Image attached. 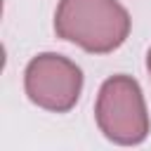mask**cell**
<instances>
[{"label":"cell","mask_w":151,"mask_h":151,"mask_svg":"<svg viewBox=\"0 0 151 151\" xmlns=\"http://www.w3.org/2000/svg\"><path fill=\"white\" fill-rule=\"evenodd\" d=\"M26 94L33 104L64 113L76 106L83 87L80 68L61 54H38L26 66Z\"/></svg>","instance_id":"obj_3"},{"label":"cell","mask_w":151,"mask_h":151,"mask_svg":"<svg viewBox=\"0 0 151 151\" xmlns=\"http://www.w3.org/2000/svg\"><path fill=\"white\" fill-rule=\"evenodd\" d=\"M146 66H149V73H151V50H149V59H146Z\"/></svg>","instance_id":"obj_4"},{"label":"cell","mask_w":151,"mask_h":151,"mask_svg":"<svg viewBox=\"0 0 151 151\" xmlns=\"http://www.w3.org/2000/svg\"><path fill=\"white\" fill-rule=\"evenodd\" d=\"M59 38L87 52L106 54L123 45L130 33V14L116 0H61L54 17Z\"/></svg>","instance_id":"obj_1"},{"label":"cell","mask_w":151,"mask_h":151,"mask_svg":"<svg viewBox=\"0 0 151 151\" xmlns=\"http://www.w3.org/2000/svg\"><path fill=\"white\" fill-rule=\"evenodd\" d=\"M94 113L101 132L118 144H139L149 134L144 97L130 76H113L101 85Z\"/></svg>","instance_id":"obj_2"}]
</instances>
